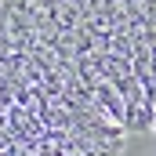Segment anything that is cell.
<instances>
[{
  "label": "cell",
  "mask_w": 156,
  "mask_h": 156,
  "mask_svg": "<svg viewBox=\"0 0 156 156\" xmlns=\"http://www.w3.org/2000/svg\"><path fill=\"white\" fill-rule=\"evenodd\" d=\"M116 127L80 73L0 0V156H120Z\"/></svg>",
  "instance_id": "6da1fadb"
},
{
  "label": "cell",
  "mask_w": 156,
  "mask_h": 156,
  "mask_svg": "<svg viewBox=\"0 0 156 156\" xmlns=\"http://www.w3.org/2000/svg\"><path fill=\"white\" fill-rule=\"evenodd\" d=\"M91 87L109 120L156 134V0H7Z\"/></svg>",
  "instance_id": "7a4b0ae2"
}]
</instances>
